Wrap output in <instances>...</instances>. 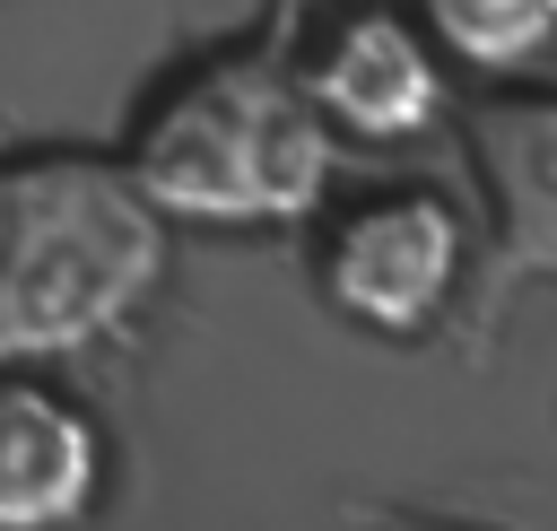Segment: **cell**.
Masks as SVG:
<instances>
[{
    "mask_svg": "<svg viewBox=\"0 0 557 531\" xmlns=\"http://www.w3.org/2000/svg\"><path fill=\"white\" fill-rule=\"evenodd\" d=\"M339 139L305 104L287 52H200L165 70L122 139V174L165 226H305L331 200Z\"/></svg>",
    "mask_w": 557,
    "mask_h": 531,
    "instance_id": "6da1fadb",
    "label": "cell"
},
{
    "mask_svg": "<svg viewBox=\"0 0 557 531\" xmlns=\"http://www.w3.org/2000/svg\"><path fill=\"white\" fill-rule=\"evenodd\" d=\"M165 287V218L122 157H0V366H61L131 331Z\"/></svg>",
    "mask_w": 557,
    "mask_h": 531,
    "instance_id": "7a4b0ae2",
    "label": "cell"
},
{
    "mask_svg": "<svg viewBox=\"0 0 557 531\" xmlns=\"http://www.w3.org/2000/svg\"><path fill=\"white\" fill-rule=\"evenodd\" d=\"M461 148L487 192V252L461 270V348L487 357L522 287H557V87L461 104Z\"/></svg>",
    "mask_w": 557,
    "mask_h": 531,
    "instance_id": "3957f363",
    "label": "cell"
},
{
    "mask_svg": "<svg viewBox=\"0 0 557 531\" xmlns=\"http://www.w3.org/2000/svg\"><path fill=\"white\" fill-rule=\"evenodd\" d=\"M470 270V226L435 192H366L322 218L313 235V287L339 322L374 339H426Z\"/></svg>",
    "mask_w": 557,
    "mask_h": 531,
    "instance_id": "277c9868",
    "label": "cell"
},
{
    "mask_svg": "<svg viewBox=\"0 0 557 531\" xmlns=\"http://www.w3.org/2000/svg\"><path fill=\"white\" fill-rule=\"evenodd\" d=\"M305 104L331 122V139H418L444 113V52L418 35L400 0H339L305 26L287 52Z\"/></svg>",
    "mask_w": 557,
    "mask_h": 531,
    "instance_id": "5b68a950",
    "label": "cell"
},
{
    "mask_svg": "<svg viewBox=\"0 0 557 531\" xmlns=\"http://www.w3.org/2000/svg\"><path fill=\"white\" fill-rule=\"evenodd\" d=\"M96 505H104L96 409L35 366H0V531H78Z\"/></svg>",
    "mask_w": 557,
    "mask_h": 531,
    "instance_id": "8992f818",
    "label": "cell"
},
{
    "mask_svg": "<svg viewBox=\"0 0 557 531\" xmlns=\"http://www.w3.org/2000/svg\"><path fill=\"white\" fill-rule=\"evenodd\" d=\"M400 9L444 61L470 70H522L557 44V0H400Z\"/></svg>",
    "mask_w": 557,
    "mask_h": 531,
    "instance_id": "52a82bcc",
    "label": "cell"
},
{
    "mask_svg": "<svg viewBox=\"0 0 557 531\" xmlns=\"http://www.w3.org/2000/svg\"><path fill=\"white\" fill-rule=\"evenodd\" d=\"M366 531H479V522H444V514H409V505H357Z\"/></svg>",
    "mask_w": 557,
    "mask_h": 531,
    "instance_id": "ba28073f",
    "label": "cell"
}]
</instances>
